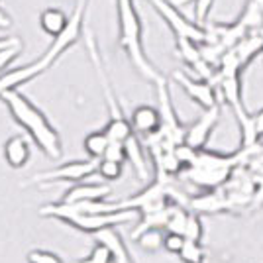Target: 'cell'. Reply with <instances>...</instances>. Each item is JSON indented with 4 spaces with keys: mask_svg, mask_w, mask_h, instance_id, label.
<instances>
[{
    "mask_svg": "<svg viewBox=\"0 0 263 263\" xmlns=\"http://www.w3.org/2000/svg\"><path fill=\"white\" fill-rule=\"evenodd\" d=\"M83 16H85V0H81L77 6H75V10H73L71 18H69L67 28L59 35H55L51 45L47 47V51L40 59H35V61H32V63H28V65L24 67L10 69V71H6V73L0 75V97L6 90L20 88L26 83H30V81L37 79L40 75H44L47 69H51L59 61V57L81 40V33H83Z\"/></svg>",
    "mask_w": 263,
    "mask_h": 263,
    "instance_id": "6da1fadb",
    "label": "cell"
},
{
    "mask_svg": "<svg viewBox=\"0 0 263 263\" xmlns=\"http://www.w3.org/2000/svg\"><path fill=\"white\" fill-rule=\"evenodd\" d=\"M0 100L8 106L12 118L22 126L24 130L32 136L35 145L44 152L49 159H59L63 155L61 149V138L49 120L45 118V114L37 106H33L30 100L24 97L18 88L6 90Z\"/></svg>",
    "mask_w": 263,
    "mask_h": 263,
    "instance_id": "7a4b0ae2",
    "label": "cell"
},
{
    "mask_svg": "<svg viewBox=\"0 0 263 263\" xmlns=\"http://www.w3.org/2000/svg\"><path fill=\"white\" fill-rule=\"evenodd\" d=\"M116 14H118V44L126 51L132 65L143 79L157 83L163 77L143 49V30L142 20L134 6V0H116Z\"/></svg>",
    "mask_w": 263,
    "mask_h": 263,
    "instance_id": "3957f363",
    "label": "cell"
},
{
    "mask_svg": "<svg viewBox=\"0 0 263 263\" xmlns=\"http://www.w3.org/2000/svg\"><path fill=\"white\" fill-rule=\"evenodd\" d=\"M248 161V155L241 149L234 152V154H218V152H209L198 149L195 161L183 169V173L179 177L186 179L189 183H193L198 189H216L222 186L228 179H230L232 171L240 163Z\"/></svg>",
    "mask_w": 263,
    "mask_h": 263,
    "instance_id": "277c9868",
    "label": "cell"
},
{
    "mask_svg": "<svg viewBox=\"0 0 263 263\" xmlns=\"http://www.w3.org/2000/svg\"><path fill=\"white\" fill-rule=\"evenodd\" d=\"M40 214L45 218L61 220L69 226H73L75 230L85 232L90 236V234L110 228V226H120V224L132 222L140 212L134 209H120L112 210V212H88V210H81L67 202H53V204L42 206Z\"/></svg>",
    "mask_w": 263,
    "mask_h": 263,
    "instance_id": "5b68a950",
    "label": "cell"
},
{
    "mask_svg": "<svg viewBox=\"0 0 263 263\" xmlns=\"http://www.w3.org/2000/svg\"><path fill=\"white\" fill-rule=\"evenodd\" d=\"M149 2L157 10V14L161 16V20L169 26V30L175 33V40L177 37H189V40H195L198 44L206 42V28L189 20L185 14H181L177 4H173L171 0H149Z\"/></svg>",
    "mask_w": 263,
    "mask_h": 263,
    "instance_id": "8992f818",
    "label": "cell"
},
{
    "mask_svg": "<svg viewBox=\"0 0 263 263\" xmlns=\"http://www.w3.org/2000/svg\"><path fill=\"white\" fill-rule=\"evenodd\" d=\"M154 85L157 90V100H159V112H161V128L157 132L169 143L179 145V143L185 142L186 128L181 124L179 116H177V110L173 106V100H171V92H169V83L165 77H161Z\"/></svg>",
    "mask_w": 263,
    "mask_h": 263,
    "instance_id": "52a82bcc",
    "label": "cell"
},
{
    "mask_svg": "<svg viewBox=\"0 0 263 263\" xmlns=\"http://www.w3.org/2000/svg\"><path fill=\"white\" fill-rule=\"evenodd\" d=\"M99 161L100 159H79V161H69L63 163L55 169L37 173L32 177L30 183H55V181H69V183H81L88 179L90 175H95L99 171Z\"/></svg>",
    "mask_w": 263,
    "mask_h": 263,
    "instance_id": "ba28073f",
    "label": "cell"
},
{
    "mask_svg": "<svg viewBox=\"0 0 263 263\" xmlns=\"http://www.w3.org/2000/svg\"><path fill=\"white\" fill-rule=\"evenodd\" d=\"M173 81H175L179 87L186 92V97L197 102L200 108H212L218 104V88L214 83L204 81V79L191 77L183 71H175L173 73Z\"/></svg>",
    "mask_w": 263,
    "mask_h": 263,
    "instance_id": "9c48e42d",
    "label": "cell"
},
{
    "mask_svg": "<svg viewBox=\"0 0 263 263\" xmlns=\"http://www.w3.org/2000/svg\"><path fill=\"white\" fill-rule=\"evenodd\" d=\"M220 120V104L212 106V108H204L202 114L191 126H186L185 143H189L195 149H204L209 143L212 132L216 128Z\"/></svg>",
    "mask_w": 263,
    "mask_h": 263,
    "instance_id": "30bf717a",
    "label": "cell"
},
{
    "mask_svg": "<svg viewBox=\"0 0 263 263\" xmlns=\"http://www.w3.org/2000/svg\"><path fill=\"white\" fill-rule=\"evenodd\" d=\"M186 209L197 214H220V212H230V202L224 186H216V189H204L200 195L191 197Z\"/></svg>",
    "mask_w": 263,
    "mask_h": 263,
    "instance_id": "8fae6325",
    "label": "cell"
},
{
    "mask_svg": "<svg viewBox=\"0 0 263 263\" xmlns=\"http://www.w3.org/2000/svg\"><path fill=\"white\" fill-rule=\"evenodd\" d=\"M90 238L95 241H99V243H102V246H106L108 252L112 253V259L116 263H134L126 241L122 240L120 232L116 230L114 226L95 232V234H90Z\"/></svg>",
    "mask_w": 263,
    "mask_h": 263,
    "instance_id": "7c38bea8",
    "label": "cell"
},
{
    "mask_svg": "<svg viewBox=\"0 0 263 263\" xmlns=\"http://www.w3.org/2000/svg\"><path fill=\"white\" fill-rule=\"evenodd\" d=\"M110 186L102 185V183H77L75 186L67 189L61 202H67V204H75V202H90V200H104L108 197Z\"/></svg>",
    "mask_w": 263,
    "mask_h": 263,
    "instance_id": "4fadbf2b",
    "label": "cell"
},
{
    "mask_svg": "<svg viewBox=\"0 0 263 263\" xmlns=\"http://www.w3.org/2000/svg\"><path fill=\"white\" fill-rule=\"evenodd\" d=\"M130 122L136 134L149 136V134H155V132L161 128V112H159V108H155V106L142 104V106L134 108Z\"/></svg>",
    "mask_w": 263,
    "mask_h": 263,
    "instance_id": "5bb4252c",
    "label": "cell"
},
{
    "mask_svg": "<svg viewBox=\"0 0 263 263\" xmlns=\"http://www.w3.org/2000/svg\"><path fill=\"white\" fill-rule=\"evenodd\" d=\"M228 51H230L232 57L240 63L241 69H246L255 57L263 55V37L257 32L248 33L240 44H236L234 47H230Z\"/></svg>",
    "mask_w": 263,
    "mask_h": 263,
    "instance_id": "9a60e30c",
    "label": "cell"
},
{
    "mask_svg": "<svg viewBox=\"0 0 263 263\" xmlns=\"http://www.w3.org/2000/svg\"><path fill=\"white\" fill-rule=\"evenodd\" d=\"M30 159V143L24 136H12L4 143V161L12 169H22Z\"/></svg>",
    "mask_w": 263,
    "mask_h": 263,
    "instance_id": "2e32d148",
    "label": "cell"
},
{
    "mask_svg": "<svg viewBox=\"0 0 263 263\" xmlns=\"http://www.w3.org/2000/svg\"><path fill=\"white\" fill-rule=\"evenodd\" d=\"M126 161H130L132 167H134V171H136V175L140 177L142 181H147V161H145V155H143V145L142 142L136 138V134L130 136L126 142Z\"/></svg>",
    "mask_w": 263,
    "mask_h": 263,
    "instance_id": "e0dca14e",
    "label": "cell"
},
{
    "mask_svg": "<svg viewBox=\"0 0 263 263\" xmlns=\"http://www.w3.org/2000/svg\"><path fill=\"white\" fill-rule=\"evenodd\" d=\"M67 24H69V16L63 10H59V8H47L40 16L42 30L47 35H51V37H55V35H59V33L63 32L67 28Z\"/></svg>",
    "mask_w": 263,
    "mask_h": 263,
    "instance_id": "ac0fdd59",
    "label": "cell"
},
{
    "mask_svg": "<svg viewBox=\"0 0 263 263\" xmlns=\"http://www.w3.org/2000/svg\"><path fill=\"white\" fill-rule=\"evenodd\" d=\"M238 22L248 30V32H257L263 24V8L255 2V0H248L243 10H241Z\"/></svg>",
    "mask_w": 263,
    "mask_h": 263,
    "instance_id": "d6986e66",
    "label": "cell"
},
{
    "mask_svg": "<svg viewBox=\"0 0 263 263\" xmlns=\"http://www.w3.org/2000/svg\"><path fill=\"white\" fill-rule=\"evenodd\" d=\"M108 143H110V138L106 136L104 130L92 132V134H88L87 138H85L83 147H85V152L88 154V157H92V159H102L104 154H106Z\"/></svg>",
    "mask_w": 263,
    "mask_h": 263,
    "instance_id": "ffe728a7",
    "label": "cell"
},
{
    "mask_svg": "<svg viewBox=\"0 0 263 263\" xmlns=\"http://www.w3.org/2000/svg\"><path fill=\"white\" fill-rule=\"evenodd\" d=\"M177 53L189 67L197 65L198 61L202 59L200 44L195 42V40H189V37H177Z\"/></svg>",
    "mask_w": 263,
    "mask_h": 263,
    "instance_id": "44dd1931",
    "label": "cell"
},
{
    "mask_svg": "<svg viewBox=\"0 0 263 263\" xmlns=\"http://www.w3.org/2000/svg\"><path fill=\"white\" fill-rule=\"evenodd\" d=\"M163 230L161 228H149V230H143L136 240H138V246L142 248L143 252H159L163 248Z\"/></svg>",
    "mask_w": 263,
    "mask_h": 263,
    "instance_id": "7402d4cb",
    "label": "cell"
},
{
    "mask_svg": "<svg viewBox=\"0 0 263 263\" xmlns=\"http://www.w3.org/2000/svg\"><path fill=\"white\" fill-rule=\"evenodd\" d=\"M179 257H181L183 263H204V259H206V250H204L202 241L185 240V246L179 252Z\"/></svg>",
    "mask_w": 263,
    "mask_h": 263,
    "instance_id": "603a6c76",
    "label": "cell"
},
{
    "mask_svg": "<svg viewBox=\"0 0 263 263\" xmlns=\"http://www.w3.org/2000/svg\"><path fill=\"white\" fill-rule=\"evenodd\" d=\"M202 234H204V228H202V218L197 212H189V220H186V228H185V238L186 240H195V241H202Z\"/></svg>",
    "mask_w": 263,
    "mask_h": 263,
    "instance_id": "cb8c5ba5",
    "label": "cell"
},
{
    "mask_svg": "<svg viewBox=\"0 0 263 263\" xmlns=\"http://www.w3.org/2000/svg\"><path fill=\"white\" fill-rule=\"evenodd\" d=\"M73 263H116L112 259V253L108 252V248L106 246H102L99 241H95V248L90 250L87 257H83V259H79V261H73Z\"/></svg>",
    "mask_w": 263,
    "mask_h": 263,
    "instance_id": "d4e9b609",
    "label": "cell"
},
{
    "mask_svg": "<svg viewBox=\"0 0 263 263\" xmlns=\"http://www.w3.org/2000/svg\"><path fill=\"white\" fill-rule=\"evenodd\" d=\"M214 8V0H195L193 2V14H195V22L198 26H206L210 18V12Z\"/></svg>",
    "mask_w": 263,
    "mask_h": 263,
    "instance_id": "484cf974",
    "label": "cell"
},
{
    "mask_svg": "<svg viewBox=\"0 0 263 263\" xmlns=\"http://www.w3.org/2000/svg\"><path fill=\"white\" fill-rule=\"evenodd\" d=\"M104 181H116L122 177V163L118 161H110V159H100L99 161V171H97Z\"/></svg>",
    "mask_w": 263,
    "mask_h": 263,
    "instance_id": "4316f807",
    "label": "cell"
},
{
    "mask_svg": "<svg viewBox=\"0 0 263 263\" xmlns=\"http://www.w3.org/2000/svg\"><path fill=\"white\" fill-rule=\"evenodd\" d=\"M20 53H22V40L8 45V47H4V49H0V71H6L12 65V61Z\"/></svg>",
    "mask_w": 263,
    "mask_h": 263,
    "instance_id": "83f0119b",
    "label": "cell"
},
{
    "mask_svg": "<svg viewBox=\"0 0 263 263\" xmlns=\"http://www.w3.org/2000/svg\"><path fill=\"white\" fill-rule=\"evenodd\" d=\"M185 236L183 234H175V232H165L163 236V250L169 253H175L179 255V252L183 250V246H185Z\"/></svg>",
    "mask_w": 263,
    "mask_h": 263,
    "instance_id": "f1b7e54d",
    "label": "cell"
},
{
    "mask_svg": "<svg viewBox=\"0 0 263 263\" xmlns=\"http://www.w3.org/2000/svg\"><path fill=\"white\" fill-rule=\"evenodd\" d=\"M28 263H65L57 253L47 250H32L28 252Z\"/></svg>",
    "mask_w": 263,
    "mask_h": 263,
    "instance_id": "f546056e",
    "label": "cell"
},
{
    "mask_svg": "<svg viewBox=\"0 0 263 263\" xmlns=\"http://www.w3.org/2000/svg\"><path fill=\"white\" fill-rule=\"evenodd\" d=\"M104 159L124 163L126 161V145H124V142H112L110 140L108 147H106V154H104Z\"/></svg>",
    "mask_w": 263,
    "mask_h": 263,
    "instance_id": "4dcf8cb0",
    "label": "cell"
},
{
    "mask_svg": "<svg viewBox=\"0 0 263 263\" xmlns=\"http://www.w3.org/2000/svg\"><path fill=\"white\" fill-rule=\"evenodd\" d=\"M253 124H255V132L259 136V140H263V106L257 112H253Z\"/></svg>",
    "mask_w": 263,
    "mask_h": 263,
    "instance_id": "1f68e13d",
    "label": "cell"
},
{
    "mask_svg": "<svg viewBox=\"0 0 263 263\" xmlns=\"http://www.w3.org/2000/svg\"><path fill=\"white\" fill-rule=\"evenodd\" d=\"M12 26V18L6 14V10L0 8V30H8Z\"/></svg>",
    "mask_w": 263,
    "mask_h": 263,
    "instance_id": "d6a6232c",
    "label": "cell"
},
{
    "mask_svg": "<svg viewBox=\"0 0 263 263\" xmlns=\"http://www.w3.org/2000/svg\"><path fill=\"white\" fill-rule=\"evenodd\" d=\"M16 42H20V37H16V35H8V37H0V49H4V47H8V45L16 44Z\"/></svg>",
    "mask_w": 263,
    "mask_h": 263,
    "instance_id": "836d02e7",
    "label": "cell"
},
{
    "mask_svg": "<svg viewBox=\"0 0 263 263\" xmlns=\"http://www.w3.org/2000/svg\"><path fill=\"white\" fill-rule=\"evenodd\" d=\"M173 4H177V6H185V4H189V2H195V0H171Z\"/></svg>",
    "mask_w": 263,
    "mask_h": 263,
    "instance_id": "e575fe53",
    "label": "cell"
},
{
    "mask_svg": "<svg viewBox=\"0 0 263 263\" xmlns=\"http://www.w3.org/2000/svg\"><path fill=\"white\" fill-rule=\"evenodd\" d=\"M261 59H263V55H261Z\"/></svg>",
    "mask_w": 263,
    "mask_h": 263,
    "instance_id": "d590c367",
    "label": "cell"
}]
</instances>
